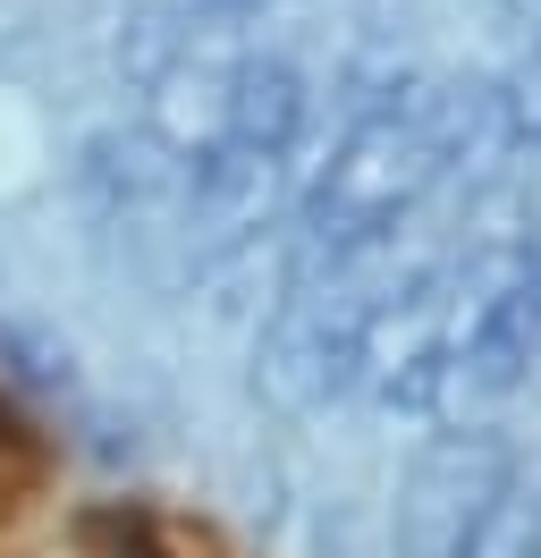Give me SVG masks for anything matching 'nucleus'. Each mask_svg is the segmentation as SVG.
<instances>
[{"mask_svg":"<svg viewBox=\"0 0 541 558\" xmlns=\"http://www.w3.org/2000/svg\"><path fill=\"white\" fill-rule=\"evenodd\" d=\"M500 17H507V35H516V51L541 60V0H500Z\"/></svg>","mask_w":541,"mask_h":558,"instance_id":"1","label":"nucleus"}]
</instances>
